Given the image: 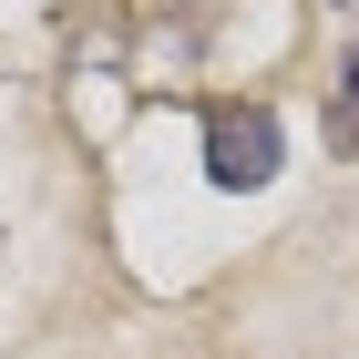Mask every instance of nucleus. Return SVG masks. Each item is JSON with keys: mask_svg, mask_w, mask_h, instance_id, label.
<instances>
[{"mask_svg": "<svg viewBox=\"0 0 359 359\" xmlns=\"http://www.w3.org/2000/svg\"><path fill=\"white\" fill-rule=\"evenodd\" d=\"M329 154H349V165H359V52H349V72H339V103H329Z\"/></svg>", "mask_w": 359, "mask_h": 359, "instance_id": "nucleus-2", "label": "nucleus"}, {"mask_svg": "<svg viewBox=\"0 0 359 359\" xmlns=\"http://www.w3.org/2000/svg\"><path fill=\"white\" fill-rule=\"evenodd\" d=\"M277 175V113H205V185H226V195H257Z\"/></svg>", "mask_w": 359, "mask_h": 359, "instance_id": "nucleus-1", "label": "nucleus"}]
</instances>
